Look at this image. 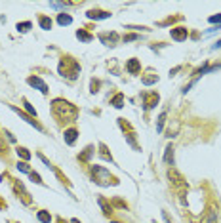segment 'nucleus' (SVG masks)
<instances>
[{"mask_svg": "<svg viewBox=\"0 0 221 223\" xmlns=\"http://www.w3.org/2000/svg\"><path fill=\"white\" fill-rule=\"evenodd\" d=\"M54 113H55V116L59 120H67V122L75 120L76 114H78L76 107L72 103H69V101H65V99H55L54 101Z\"/></svg>", "mask_w": 221, "mask_h": 223, "instance_id": "nucleus-1", "label": "nucleus"}, {"mask_svg": "<svg viewBox=\"0 0 221 223\" xmlns=\"http://www.w3.org/2000/svg\"><path fill=\"white\" fill-rule=\"evenodd\" d=\"M92 173H93L95 183H99V185H109V183L116 185V183H118V181L111 176V173H109L105 168H101V166H92Z\"/></svg>", "mask_w": 221, "mask_h": 223, "instance_id": "nucleus-2", "label": "nucleus"}, {"mask_svg": "<svg viewBox=\"0 0 221 223\" xmlns=\"http://www.w3.org/2000/svg\"><path fill=\"white\" fill-rule=\"evenodd\" d=\"M27 82H29L31 86L38 88L42 93H48V86H46V82H44L42 78H38V77H29V78H27Z\"/></svg>", "mask_w": 221, "mask_h": 223, "instance_id": "nucleus-3", "label": "nucleus"}, {"mask_svg": "<svg viewBox=\"0 0 221 223\" xmlns=\"http://www.w3.org/2000/svg\"><path fill=\"white\" fill-rule=\"evenodd\" d=\"M12 111H15V113H17V114H19V116H21V118H23V120H27V122H29V124H31V126H34V128H36V130H38V132H42V126H40V124H38V122H36V120H33V118H31V116H29V114H25V113H21V111H19V109H17V107H13V105H12Z\"/></svg>", "mask_w": 221, "mask_h": 223, "instance_id": "nucleus-4", "label": "nucleus"}, {"mask_svg": "<svg viewBox=\"0 0 221 223\" xmlns=\"http://www.w3.org/2000/svg\"><path fill=\"white\" fill-rule=\"evenodd\" d=\"M171 38H174V40H177V42L185 40V38H187V29H183V27L171 29Z\"/></svg>", "mask_w": 221, "mask_h": 223, "instance_id": "nucleus-5", "label": "nucleus"}, {"mask_svg": "<svg viewBox=\"0 0 221 223\" xmlns=\"http://www.w3.org/2000/svg\"><path fill=\"white\" fill-rule=\"evenodd\" d=\"M76 135H78V132L75 130V128H71V130H65V141L69 143V145H72L76 141Z\"/></svg>", "mask_w": 221, "mask_h": 223, "instance_id": "nucleus-6", "label": "nucleus"}, {"mask_svg": "<svg viewBox=\"0 0 221 223\" xmlns=\"http://www.w3.org/2000/svg\"><path fill=\"white\" fill-rule=\"evenodd\" d=\"M126 69H128L132 74H135V72H139L141 65H139V61H137V59H130V61H128V65H126Z\"/></svg>", "mask_w": 221, "mask_h": 223, "instance_id": "nucleus-7", "label": "nucleus"}, {"mask_svg": "<svg viewBox=\"0 0 221 223\" xmlns=\"http://www.w3.org/2000/svg\"><path fill=\"white\" fill-rule=\"evenodd\" d=\"M76 38H78V40H82V42H92V40H93V36H92L90 33H86L84 29L76 31Z\"/></svg>", "mask_w": 221, "mask_h": 223, "instance_id": "nucleus-8", "label": "nucleus"}, {"mask_svg": "<svg viewBox=\"0 0 221 223\" xmlns=\"http://www.w3.org/2000/svg\"><path fill=\"white\" fill-rule=\"evenodd\" d=\"M88 17L90 19H105V17H111L109 12H88Z\"/></svg>", "mask_w": 221, "mask_h": 223, "instance_id": "nucleus-9", "label": "nucleus"}, {"mask_svg": "<svg viewBox=\"0 0 221 223\" xmlns=\"http://www.w3.org/2000/svg\"><path fill=\"white\" fill-rule=\"evenodd\" d=\"M38 23H40V27H42L44 31L52 29V19H50V17H46V15H42V17L38 19Z\"/></svg>", "mask_w": 221, "mask_h": 223, "instance_id": "nucleus-10", "label": "nucleus"}, {"mask_svg": "<svg viewBox=\"0 0 221 223\" xmlns=\"http://www.w3.org/2000/svg\"><path fill=\"white\" fill-rule=\"evenodd\" d=\"M171 160H174V147L168 145V147H166V153H164V162L170 164Z\"/></svg>", "mask_w": 221, "mask_h": 223, "instance_id": "nucleus-11", "label": "nucleus"}, {"mask_svg": "<svg viewBox=\"0 0 221 223\" xmlns=\"http://www.w3.org/2000/svg\"><path fill=\"white\" fill-rule=\"evenodd\" d=\"M71 21H72V17L67 15V13H59V17H57V23L59 25H71Z\"/></svg>", "mask_w": 221, "mask_h": 223, "instance_id": "nucleus-12", "label": "nucleus"}, {"mask_svg": "<svg viewBox=\"0 0 221 223\" xmlns=\"http://www.w3.org/2000/svg\"><path fill=\"white\" fill-rule=\"evenodd\" d=\"M31 27H33V23H31V21H25V23H17V31H19V33H27V31H29Z\"/></svg>", "mask_w": 221, "mask_h": 223, "instance_id": "nucleus-13", "label": "nucleus"}, {"mask_svg": "<svg viewBox=\"0 0 221 223\" xmlns=\"http://www.w3.org/2000/svg\"><path fill=\"white\" fill-rule=\"evenodd\" d=\"M17 155H19L23 160H29V158H31V153L27 151L25 147H17Z\"/></svg>", "mask_w": 221, "mask_h": 223, "instance_id": "nucleus-14", "label": "nucleus"}, {"mask_svg": "<svg viewBox=\"0 0 221 223\" xmlns=\"http://www.w3.org/2000/svg\"><path fill=\"white\" fill-rule=\"evenodd\" d=\"M99 38H101V40H103L105 44H109V46H113V44H114V40H116V35H114V33H113L111 36H109V35H101Z\"/></svg>", "mask_w": 221, "mask_h": 223, "instance_id": "nucleus-15", "label": "nucleus"}, {"mask_svg": "<svg viewBox=\"0 0 221 223\" xmlns=\"http://www.w3.org/2000/svg\"><path fill=\"white\" fill-rule=\"evenodd\" d=\"M38 219L42 223H50L52 221V217H50V214H48V212H38Z\"/></svg>", "mask_w": 221, "mask_h": 223, "instance_id": "nucleus-16", "label": "nucleus"}, {"mask_svg": "<svg viewBox=\"0 0 221 223\" xmlns=\"http://www.w3.org/2000/svg\"><path fill=\"white\" fill-rule=\"evenodd\" d=\"M164 120H166V113H160L158 124H156V132H162V128H164Z\"/></svg>", "mask_w": 221, "mask_h": 223, "instance_id": "nucleus-17", "label": "nucleus"}, {"mask_svg": "<svg viewBox=\"0 0 221 223\" xmlns=\"http://www.w3.org/2000/svg\"><path fill=\"white\" fill-rule=\"evenodd\" d=\"M23 105H25V109L29 111V114H31V116H36V111L33 109V105H31V103L27 101V99H23Z\"/></svg>", "mask_w": 221, "mask_h": 223, "instance_id": "nucleus-18", "label": "nucleus"}, {"mask_svg": "<svg viewBox=\"0 0 221 223\" xmlns=\"http://www.w3.org/2000/svg\"><path fill=\"white\" fill-rule=\"evenodd\" d=\"M97 202H99V206L103 208V212H105V214H111V212H113V210H111V208L107 206V202L103 200V198H97Z\"/></svg>", "mask_w": 221, "mask_h": 223, "instance_id": "nucleus-19", "label": "nucleus"}, {"mask_svg": "<svg viewBox=\"0 0 221 223\" xmlns=\"http://www.w3.org/2000/svg\"><path fill=\"white\" fill-rule=\"evenodd\" d=\"M17 170H19V172H27V173H31V170H29V164H27V162H17Z\"/></svg>", "mask_w": 221, "mask_h": 223, "instance_id": "nucleus-20", "label": "nucleus"}, {"mask_svg": "<svg viewBox=\"0 0 221 223\" xmlns=\"http://www.w3.org/2000/svg\"><path fill=\"white\" fill-rule=\"evenodd\" d=\"M122 101H124V97H122V93H118V95L114 97V101H113V105L120 109V107H122Z\"/></svg>", "mask_w": 221, "mask_h": 223, "instance_id": "nucleus-21", "label": "nucleus"}, {"mask_svg": "<svg viewBox=\"0 0 221 223\" xmlns=\"http://www.w3.org/2000/svg\"><path fill=\"white\" fill-rule=\"evenodd\" d=\"M158 80V77L155 74V77H143V84H153V82H156Z\"/></svg>", "mask_w": 221, "mask_h": 223, "instance_id": "nucleus-22", "label": "nucleus"}, {"mask_svg": "<svg viewBox=\"0 0 221 223\" xmlns=\"http://www.w3.org/2000/svg\"><path fill=\"white\" fill-rule=\"evenodd\" d=\"M29 176H31V179H33L34 183H42V179H40V176H38V173H36V172H31V173H29Z\"/></svg>", "mask_w": 221, "mask_h": 223, "instance_id": "nucleus-23", "label": "nucleus"}, {"mask_svg": "<svg viewBox=\"0 0 221 223\" xmlns=\"http://www.w3.org/2000/svg\"><path fill=\"white\" fill-rule=\"evenodd\" d=\"M215 214H217V212H213V210L210 212V215H208V223H215Z\"/></svg>", "mask_w": 221, "mask_h": 223, "instance_id": "nucleus-24", "label": "nucleus"}, {"mask_svg": "<svg viewBox=\"0 0 221 223\" xmlns=\"http://www.w3.org/2000/svg\"><path fill=\"white\" fill-rule=\"evenodd\" d=\"M210 23H221V15H212L210 17Z\"/></svg>", "mask_w": 221, "mask_h": 223, "instance_id": "nucleus-25", "label": "nucleus"}, {"mask_svg": "<svg viewBox=\"0 0 221 223\" xmlns=\"http://www.w3.org/2000/svg\"><path fill=\"white\" fill-rule=\"evenodd\" d=\"M135 38H137L135 35H130V36H124V40H135Z\"/></svg>", "mask_w": 221, "mask_h": 223, "instance_id": "nucleus-26", "label": "nucleus"}, {"mask_svg": "<svg viewBox=\"0 0 221 223\" xmlns=\"http://www.w3.org/2000/svg\"><path fill=\"white\" fill-rule=\"evenodd\" d=\"M217 48H221V40H219V42H217V44L213 46V50H217Z\"/></svg>", "mask_w": 221, "mask_h": 223, "instance_id": "nucleus-27", "label": "nucleus"}, {"mask_svg": "<svg viewBox=\"0 0 221 223\" xmlns=\"http://www.w3.org/2000/svg\"><path fill=\"white\" fill-rule=\"evenodd\" d=\"M71 223H78V221H76V219H72V221H71Z\"/></svg>", "mask_w": 221, "mask_h": 223, "instance_id": "nucleus-28", "label": "nucleus"}, {"mask_svg": "<svg viewBox=\"0 0 221 223\" xmlns=\"http://www.w3.org/2000/svg\"><path fill=\"white\" fill-rule=\"evenodd\" d=\"M111 223H118V221H111Z\"/></svg>", "mask_w": 221, "mask_h": 223, "instance_id": "nucleus-29", "label": "nucleus"}]
</instances>
